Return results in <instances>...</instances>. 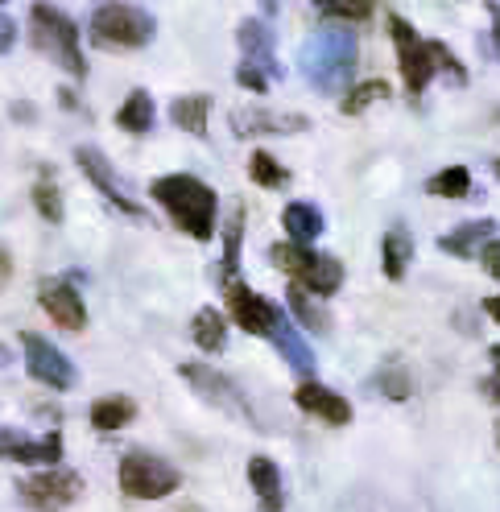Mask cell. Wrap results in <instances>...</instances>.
I'll use <instances>...</instances> for the list:
<instances>
[{
	"label": "cell",
	"mask_w": 500,
	"mask_h": 512,
	"mask_svg": "<svg viewBox=\"0 0 500 512\" xmlns=\"http://www.w3.org/2000/svg\"><path fill=\"white\" fill-rule=\"evenodd\" d=\"M356 38L348 25H323L315 29L298 54V71L302 79L315 87L319 95H339L343 87H352L356 75Z\"/></svg>",
	"instance_id": "cell-1"
},
{
	"label": "cell",
	"mask_w": 500,
	"mask_h": 512,
	"mask_svg": "<svg viewBox=\"0 0 500 512\" xmlns=\"http://www.w3.org/2000/svg\"><path fill=\"white\" fill-rule=\"evenodd\" d=\"M149 195L166 207V215L174 219V228L186 232L191 240H211L215 236V219H220V199L215 190L195 178V174H166L149 186Z\"/></svg>",
	"instance_id": "cell-2"
},
{
	"label": "cell",
	"mask_w": 500,
	"mask_h": 512,
	"mask_svg": "<svg viewBox=\"0 0 500 512\" xmlns=\"http://www.w3.org/2000/svg\"><path fill=\"white\" fill-rule=\"evenodd\" d=\"M389 34L397 42V62H401V79H405V91L410 95H422L430 87L434 75H451L455 83H467V71H463V62L443 46V42H434V38H418V29L389 13Z\"/></svg>",
	"instance_id": "cell-3"
},
{
	"label": "cell",
	"mask_w": 500,
	"mask_h": 512,
	"mask_svg": "<svg viewBox=\"0 0 500 512\" xmlns=\"http://www.w3.org/2000/svg\"><path fill=\"white\" fill-rule=\"evenodd\" d=\"M29 38H34V46L42 54H50L67 75L87 79V58H83V46H79V25L62 9H54V5H34V9H29Z\"/></svg>",
	"instance_id": "cell-4"
},
{
	"label": "cell",
	"mask_w": 500,
	"mask_h": 512,
	"mask_svg": "<svg viewBox=\"0 0 500 512\" xmlns=\"http://www.w3.org/2000/svg\"><path fill=\"white\" fill-rule=\"evenodd\" d=\"M269 261L286 273L302 294L331 298L343 285V265L335 261V256H327V252H310V248H298V244H273Z\"/></svg>",
	"instance_id": "cell-5"
},
{
	"label": "cell",
	"mask_w": 500,
	"mask_h": 512,
	"mask_svg": "<svg viewBox=\"0 0 500 512\" xmlns=\"http://www.w3.org/2000/svg\"><path fill=\"white\" fill-rule=\"evenodd\" d=\"M87 29L100 50H141L153 42V29L158 25L137 5H96Z\"/></svg>",
	"instance_id": "cell-6"
},
{
	"label": "cell",
	"mask_w": 500,
	"mask_h": 512,
	"mask_svg": "<svg viewBox=\"0 0 500 512\" xmlns=\"http://www.w3.org/2000/svg\"><path fill=\"white\" fill-rule=\"evenodd\" d=\"M116 479H120V492L133 496V500H166L182 484L178 467H170L166 459L149 455V451H129L124 455L120 467H116Z\"/></svg>",
	"instance_id": "cell-7"
},
{
	"label": "cell",
	"mask_w": 500,
	"mask_h": 512,
	"mask_svg": "<svg viewBox=\"0 0 500 512\" xmlns=\"http://www.w3.org/2000/svg\"><path fill=\"white\" fill-rule=\"evenodd\" d=\"M17 496H21V504L29 512H62V508H71L83 496V475L50 467V471H38V475L21 479Z\"/></svg>",
	"instance_id": "cell-8"
},
{
	"label": "cell",
	"mask_w": 500,
	"mask_h": 512,
	"mask_svg": "<svg viewBox=\"0 0 500 512\" xmlns=\"http://www.w3.org/2000/svg\"><path fill=\"white\" fill-rule=\"evenodd\" d=\"M224 302H228V318H236V327L248 331V335H273L281 327V318H286V310L273 306L269 298L253 294L240 277H224Z\"/></svg>",
	"instance_id": "cell-9"
},
{
	"label": "cell",
	"mask_w": 500,
	"mask_h": 512,
	"mask_svg": "<svg viewBox=\"0 0 500 512\" xmlns=\"http://www.w3.org/2000/svg\"><path fill=\"white\" fill-rule=\"evenodd\" d=\"M178 376L191 384V389L207 401V405H215V409H224V413H232L236 422H248V426H257V418H253V405L244 401V393L236 389V384L228 380V376H220L215 368H207V364H182L178 368Z\"/></svg>",
	"instance_id": "cell-10"
},
{
	"label": "cell",
	"mask_w": 500,
	"mask_h": 512,
	"mask_svg": "<svg viewBox=\"0 0 500 512\" xmlns=\"http://www.w3.org/2000/svg\"><path fill=\"white\" fill-rule=\"evenodd\" d=\"M21 356H25V372L34 376V380H42V384H50V389H58V393H67V389H75V364L62 356V351L50 343V339H42L38 331H25L21 335Z\"/></svg>",
	"instance_id": "cell-11"
},
{
	"label": "cell",
	"mask_w": 500,
	"mask_h": 512,
	"mask_svg": "<svg viewBox=\"0 0 500 512\" xmlns=\"http://www.w3.org/2000/svg\"><path fill=\"white\" fill-rule=\"evenodd\" d=\"M75 166L87 174V182L96 186L112 207H120L124 215H133V219H141V215H145V211H141V203H137V199H129V190L120 186V178H116L112 162H108V157H104L96 145H79V149H75Z\"/></svg>",
	"instance_id": "cell-12"
},
{
	"label": "cell",
	"mask_w": 500,
	"mask_h": 512,
	"mask_svg": "<svg viewBox=\"0 0 500 512\" xmlns=\"http://www.w3.org/2000/svg\"><path fill=\"white\" fill-rule=\"evenodd\" d=\"M236 42H240V54H244L240 62H248V67L265 71L269 79H281V75H286V67L277 62V38H273V25H269V21H261V17L240 21Z\"/></svg>",
	"instance_id": "cell-13"
},
{
	"label": "cell",
	"mask_w": 500,
	"mask_h": 512,
	"mask_svg": "<svg viewBox=\"0 0 500 512\" xmlns=\"http://www.w3.org/2000/svg\"><path fill=\"white\" fill-rule=\"evenodd\" d=\"M38 302L62 331H83L87 327V306H83V298H79V290L71 281H42Z\"/></svg>",
	"instance_id": "cell-14"
},
{
	"label": "cell",
	"mask_w": 500,
	"mask_h": 512,
	"mask_svg": "<svg viewBox=\"0 0 500 512\" xmlns=\"http://www.w3.org/2000/svg\"><path fill=\"white\" fill-rule=\"evenodd\" d=\"M0 455H9L17 463H25V467H46L50 471L62 459V434L50 430L46 438H21V434L5 430V434H0Z\"/></svg>",
	"instance_id": "cell-15"
},
{
	"label": "cell",
	"mask_w": 500,
	"mask_h": 512,
	"mask_svg": "<svg viewBox=\"0 0 500 512\" xmlns=\"http://www.w3.org/2000/svg\"><path fill=\"white\" fill-rule=\"evenodd\" d=\"M294 401H298V409L310 413V418H323L331 426H348L352 422V401L323 389V384H315V380H302L294 389Z\"/></svg>",
	"instance_id": "cell-16"
},
{
	"label": "cell",
	"mask_w": 500,
	"mask_h": 512,
	"mask_svg": "<svg viewBox=\"0 0 500 512\" xmlns=\"http://www.w3.org/2000/svg\"><path fill=\"white\" fill-rule=\"evenodd\" d=\"M492 232H496V219H467L459 228H451L447 236H439V248L467 261V256H480V248L492 240Z\"/></svg>",
	"instance_id": "cell-17"
},
{
	"label": "cell",
	"mask_w": 500,
	"mask_h": 512,
	"mask_svg": "<svg viewBox=\"0 0 500 512\" xmlns=\"http://www.w3.org/2000/svg\"><path fill=\"white\" fill-rule=\"evenodd\" d=\"M248 484H253L257 500H261V512H281L286 508V488H281V471L273 459L257 455L248 459Z\"/></svg>",
	"instance_id": "cell-18"
},
{
	"label": "cell",
	"mask_w": 500,
	"mask_h": 512,
	"mask_svg": "<svg viewBox=\"0 0 500 512\" xmlns=\"http://www.w3.org/2000/svg\"><path fill=\"white\" fill-rule=\"evenodd\" d=\"M281 223H286L290 244H298V248L315 244L323 236V228H327V219H323V211L315 203H290L286 211H281Z\"/></svg>",
	"instance_id": "cell-19"
},
{
	"label": "cell",
	"mask_w": 500,
	"mask_h": 512,
	"mask_svg": "<svg viewBox=\"0 0 500 512\" xmlns=\"http://www.w3.org/2000/svg\"><path fill=\"white\" fill-rule=\"evenodd\" d=\"M273 343H277V351H281V360H286L298 376H310V372H315V351H310L306 347V339L298 335V327L290 323V314L286 318H281V327L269 335Z\"/></svg>",
	"instance_id": "cell-20"
},
{
	"label": "cell",
	"mask_w": 500,
	"mask_h": 512,
	"mask_svg": "<svg viewBox=\"0 0 500 512\" xmlns=\"http://www.w3.org/2000/svg\"><path fill=\"white\" fill-rule=\"evenodd\" d=\"M137 418V401L133 397H100L96 405H91V426H96L100 434H112V430H124Z\"/></svg>",
	"instance_id": "cell-21"
},
{
	"label": "cell",
	"mask_w": 500,
	"mask_h": 512,
	"mask_svg": "<svg viewBox=\"0 0 500 512\" xmlns=\"http://www.w3.org/2000/svg\"><path fill=\"white\" fill-rule=\"evenodd\" d=\"M232 128L244 137V133H302L306 128V116H273V112H232Z\"/></svg>",
	"instance_id": "cell-22"
},
{
	"label": "cell",
	"mask_w": 500,
	"mask_h": 512,
	"mask_svg": "<svg viewBox=\"0 0 500 512\" xmlns=\"http://www.w3.org/2000/svg\"><path fill=\"white\" fill-rule=\"evenodd\" d=\"M170 120L195 137H207V120H211V95H178L170 104Z\"/></svg>",
	"instance_id": "cell-23"
},
{
	"label": "cell",
	"mask_w": 500,
	"mask_h": 512,
	"mask_svg": "<svg viewBox=\"0 0 500 512\" xmlns=\"http://www.w3.org/2000/svg\"><path fill=\"white\" fill-rule=\"evenodd\" d=\"M410 261H414V240H410V232H405V228L385 232V240H381V269H385V277L401 281L405 269H410Z\"/></svg>",
	"instance_id": "cell-24"
},
{
	"label": "cell",
	"mask_w": 500,
	"mask_h": 512,
	"mask_svg": "<svg viewBox=\"0 0 500 512\" xmlns=\"http://www.w3.org/2000/svg\"><path fill=\"white\" fill-rule=\"evenodd\" d=\"M116 124L124 128V133L145 137L149 128H153V95H149V91H133L129 100L116 108Z\"/></svg>",
	"instance_id": "cell-25"
},
{
	"label": "cell",
	"mask_w": 500,
	"mask_h": 512,
	"mask_svg": "<svg viewBox=\"0 0 500 512\" xmlns=\"http://www.w3.org/2000/svg\"><path fill=\"white\" fill-rule=\"evenodd\" d=\"M191 339L199 343V351H220L228 343V318L215 306H203L191 323Z\"/></svg>",
	"instance_id": "cell-26"
},
{
	"label": "cell",
	"mask_w": 500,
	"mask_h": 512,
	"mask_svg": "<svg viewBox=\"0 0 500 512\" xmlns=\"http://www.w3.org/2000/svg\"><path fill=\"white\" fill-rule=\"evenodd\" d=\"M240 240H244V207L236 203L232 215L224 219V265H220V281L224 277H240Z\"/></svg>",
	"instance_id": "cell-27"
},
{
	"label": "cell",
	"mask_w": 500,
	"mask_h": 512,
	"mask_svg": "<svg viewBox=\"0 0 500 512\" xmlns=\"http://www.w3.org/2000/svg\"><path fill=\"white\" fill-rule=\"evenodd\" d=\"M34 207H38V215H42L46 223H62V190H58L50 166L38 170V182H34Z\"/></svg>",
	"instance_id": "cell-28"
},
{
	"label": "cell",
	"mask_w": 500,
	"mask_h": 512,
	"mask_svg": "<svg viewBox=\"0 0 500 512\" xmlns=\"http://www.w3.org/2000/svg\"><path fill=\"white\" fill-rule=\"evenodd\" d=\"M381 100H389V83L385 79H368V83H360V87H352L348 95H343L339 112L343 116H360V112H368L372 104H381Z\"/></svg>",
	"instance_id": "cell-29"
},
{
	"label": "cell",
	"mask_w": 500,
	"mask_h": 512,
	"mask_svg": "<svg viewBox=\"0 0 500 512\" xmlns=\"http://www.w3.org/2000/svg\"><path fill=\"white\" fill-rule=\"evenodd\" d=\"M426 190H430L434 199H467V190H472V170H467V166L439 170V174L426 182Z\"/></svg>",
	"instance_id": "cell-30"
},
{
	"label": "cell",
	"mask_w": 500,
	"mask_h": 512,
	"mask_svg": "<svg viewBox=\"0 0 500 512\" xmlns=\"http://www.w3.org/2000/svg\"><path fill=\"white\" fill-rule=\"evenodd\" d=\"M248 174H253V182L265 186V190H277V186L290 182V170L281 166L273 153H265V149H253V157H248Z\"/></svg>",
	"instance_id": "cell-31"
},
{
	"label": "cell",
	"mask_w": 500,
	"mask_h": 512,
	"mask_svg": "<svg viewBox=\"0 0 500 512\" xmlns=\"http://www.w3.org/2000/svg\"><path fill=\"white\" fill-rule=\"evenodd\" d=\"M286 302H290V314L298 318L302 327H310V331H327V314H323V306L310 302V294H302L298 285H290V290H286Z\"/></svg>",
	"instance_id": "cell-32"
},
{
	"label": "cell",
	"mask_w": 500,
	"mask_h": 512,
	"mask_svg": "<svg viewBox=\"0 0 500 512\" xmlns=\"http://www.w3.org/2000/svg\"><path fill=\"white\" fill-rule=\"evenodd\" d=\"M372 13V5H364V0H356V5H348V0H323L319 5V17H343V21H368Z\"/></svg>",
	"instance_id": "cell-33"
},
{
	"label": "cell",
	"mask_w": 500,
	"mask_h": 512,
	"mask_svg": "<svg viewBox=\"0 0 500 512\" xmlns=\"http://www.w3.org/2000/svg\"><path fill=\"white\" fill-rule=\"evenodd\" d=\"M381 393L385 397H393V401H405L414 389H410V376H405L401 368H389V372H381Z\"/></svg>",
	"instance_id": "cell-34"
},
{
	"label": "cell",
	"mask_w": 500,
	"mask_h": 512,
	"mask_svg": "<svg viewBox=\"0 0 500 512\" xmlns=\"http://www.w3.org/2000/svg\"><path fill=\"white\" fill-rule=\"evenodd\" d=\"M236 83H240L244 91H253V95H265L273 79H269L265 71H257V67H248V62H240V67H236Z\"/></svg>",
	"instance_id": "cell-35"
},
{
	"label": "cell",
	"mask_w": 500,
	"mask_h": 512,
	"mask_svg": "<svg viewBox=\"0 0 500 512\" xmlns=\"http://www.w3.org/2000/svg\"><path fill=\"white\" fill-rule=\"evenodd\" d=\"M480 261H484V273L500 281V240H488V244L480 248Z\"/></svg>",
	"instance_id": "cell-36"
},
{
	"label": "cell",
	"mask_w": 500,
	"mask_h": 512,
	"mask_svg": "<svg viewBox=\"0 0 500 512\" xmlns=\"http://www.w3.org/2000/svg\"><path fill=\"white\" fill-rule=\"evenodd\" d=\"M17 46V21L9 13H0V54H9Z\"/></svg>",
	"instance_id": "cell-37"
},
{
	"label": "cell",
	"mask_w": 500,
	"mask_h": 512,
	"mask_svg": "<svg viewBox=\"0 0 500 512\" xmlns=\"http://www.w3.org/2000/svg\"><path fill=\"white\" fill-rule=\"evenodd\" d=\"M488 17H492V46L500 54V5H488Z\"/></svg>",
	"instance_id": "cell-38"
},
{
	"label": "cell",
	"mask_w": 500,
	"mask_h": 512,
	"mask_svg": "<svg viewBox=\"0 0 500 512\" xmlns=\"http://www.w3.org/2000/svg\"><path fill=\"white\" fill-rule=\"evenodd\" d=\"M488 397H492V401L500 405V380H496V376L488 380ZM496 446H500V422H496Z\"/></svg>",
	"instance_id": "cell-39"
},
{
	"label": "cell",
	"mask_w": 500,
	"mask_h": 512,
	"mask_svg": "<svg viewBox=\"0 0 500 512\" xmlns=\"http://www.w3.org/2000/svg\"><path fill=\"white\" fill-rule=\"evenodd\" d=\"M484 314L492 318V323H500V298H484Z\"/></svg>",
	"instance_id": "cell-40"
},
{
	"label": "cell",
	"mask_w": 500,
	"mask_h": 512,
	"mask_svg": "<svg viewBox=\"0 0 500 512\" xmlns=\"http://www.w3.org/2000/svg\"><path fill=\"white\" fill-rule=\"evenodd\" d=\"M9 112H13L17 120H34V104H13Z\"/></svg>",
	"instance_id": "cell-41"
},
{
	"label": "cell",
	"mask_w": 500,
	"mask_h": 512,
	"mask_svg": "<svg viewBox=\"0 0 500 512\" xmlns=\"http://www.w3.org/2000/svg\"><path fill=\"white\" fill-rule=\"evenodd\" d=\"M58 104H62V108H79V100H75V91H58Z\"/></svg>",
	"instance_id": "cell-42"
},
{
	"label": "cell",
	"mask_w": 500,
	"mask_h": 512,
	"mask_svg": "<svg viewBox=\"0 0 500 512\" xmlns=\"http://www.w3.org/2000/svg\"><path fill=\"white\" fill-rule=\"evenodd\" d=\"M488 356H492V368H496V380H500V343L488 347Z\"/></svg>",
	"instance_id": "cell-43"
},
{
	"label": "cell",
	"mask_w": 500,
	"mask_h": 512,
	"mask_svg": "<svg viewBox=\"0 0 500 512\" xmlns=\"http://www.w3.org/2000/svg\"><path fill=\"white\" fill-rule=\"evenodd\" d=\"M5 277H9V256L0 252V281H5Z\"/></svg>",
	"instance_id": "cell-44"
},
{
	"label": "cell",
	"mask_w": 500,
	"mask_h": 512,
	"mask_svg": "<svg viewBox=\"0 0 500 512\" xmlns=\"http://www.w3.org/2000/svg\"><path fill=\"white\" fill-rule=\"evenodd\" d=\"M5 364H13V356H9V351H5V347H0V368H5Z\"/></svg>",
	"instance_id": "cell-45"
},
{
	"label": "cell",
	"mask_w": 500,
	"mask_h": 512,
	"mask_svg": "<svg viewBox=\"0 0 500 512\" xmlns=\"http://www.w3.org/2000/svg\"><path fill=\"white\" fill-rule=\"evenodd\" d=\"M178 512H203V508H195V504H191V508H178Z\"/></svg>",
	"instance_id": "cell-46"
},
{
	"label": "cell",
	"mask_w": 500,
	"mask_h": 512,
	"mask_svg": "<svg viewBox=\"0 0 500 512\" xmlns=\"http://www.w3.org/2000/svg\"><path fill=\"white\" fill-rule=\"evenodd\" d=\"M492 170H496V178H500V162H496V166H492Z\"/></svg>",
	"instance_id": "cell-47"
}]
</instances>
